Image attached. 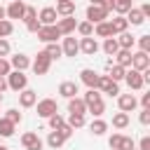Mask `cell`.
<instances>
[{
	"label": "cell",
	"mask_w": 150,
	"mask_h": 150,
	"mask_svg": "<svg viewBox=\"0 0 150 150\" xmlns=\"http://www.w3.org/2000/svg\"><path fill=\"white\" fill-rule=\"evenodd\" d=\"M5 77H7V87L14 89V91H21V89L28 87V77L23 75V70H9Z\"/></svg>",
	"instance_id": "cell-1"
},
{
	"label": "cell",
	"mask_w": 150,
	"mask_h": 150,
	"mask_svg": "<svg viewBox=\"0 0 150 150\" xmlns=\"http://www.w3.org/2000/svg\"><path fill=\"white\" fill-rule=\"evenodd\" d=\"M96 89L108 94V96H117L120 94V84L115 80H110V75H98V82H96Z\"/></svg>",
	"instance_id": "cell-2"
},
{
	"label": "cell",
	"mask_w": 150,
	"mask_h": 150,
	"mask_svg": "<svg viewBox=\"0 0 150 150\" xmlns=\"http://www.w3.org/2000/svg\"><path fill=\"white\" fill-rule=\"evenodd\" d=\"M59 38H61V33H59L56 23H52V26H40V30H38V40H42L45 45H47V42H56Z\"/></svg>",
	"instance_id": "cell-3"
},
{
	"label": "cell",
	"mask_w": 150,
	"mask_h": 150,
	"mask_svg": "<svg viewBox=\"0 0 150 150\" xmlns=\"http://www.w3.org/2000/svg\"><path fill=\"white\" fill-rule=\"evenodd\" d=\"M49 66H52V59H49L45 52H38L35 61L30 63V68H33V73H35V75H45V73L49 70Z\"/></svg>",
	"instance_id": "cell-4"
},
{
	"label": "cell",
	"mask_w": 150,
	"mask_h": 150,
	"mask_svg": "<svg viewBox=\"0 0 150 150\" xmlns=\"http://www.w3.org/2000/svg\"><path fill=\"white\" fill-rule=\"evenodd\" d=\"M108 14H110V12H108L105 7H101V5H89V7H87V21H91V23L105 21Z\"/></svg>",
	"instance_id": "cell-5"
},
{
	"label": "cell",
	"mask_w": 150,
	"mask_h": 150,
	"mask_svg": "<svg viewBox=\"0 0 150 150\" xmlns=\"http://www.w3.org/2000/svg\"><path fill=\"white\" fill-rule=\"evenodd\" d=\"M124 80H127V84H129V89H143V87H145V80H143V73H141V70H136V68H131V70H127V73H124Z\"/></svg>",
	"instance_id": "cell-6"
},
{
	"label": "cell",
	"mask_w": 150,
	"mask_h": 150,
	"mask_svg": "<svg viewBox=\"0 0 150 150\" xmlns=\"http://www.w3.org/2000/svg\"><path fill=\"white\" fill-rule=\"evenodd\" d=\"M54 112H59V105H56V101L54 98H42V101H38V115L40 117H49V115H54Z\"/></svg>",
	"instance_id": "cell-7"
},
{
	"label": "cell",
	"mask_w": 150,
	"mask_h": 150,
	"mask_svg": "<svg viewBox=\"0 0 150 150\" xmlns=\"http://www.w3.org/2000/svg\"><path fill=\"white\" fill-rule=\"evenodd\" d=\"M131 68H136V70H148L150 68V56H148V52H136V54H131Z\"/></svg>",
	"instance_id": "cell-8"
},
{
	"label": "cell",
	"mask_w": 150,
	"mask_h": 150,
	"mask_svg": "<svg viewBox=\"0 0 150 150\" xmlns=\"http://www.w3.org/2000/svg\"><path fill=\"white\" fill-rule=\"evenodd\" d=\"M21 145H23L26 150H42V141H40V136H38L35 131H26V134L21 136Z\"/></svg>",
	"instance_id": "cell-9"
},
{
	"label": "cell",
	"mask_w": 150,
	"mask_h": 150,
	"mask_svg": "<svg viewBox=\"0 0 150 150\" xmlns=\"http://www.w3.org/2000/svg\"><path fill=\"white\" fill-rule=\"evenodd\" d=\"M23 12H26V5H23L21 0H12L9 7H5L7 19H23Z\"/></svg>",
	"instance_id": "cell-10"
},
{
	"label": "cell",
	"mask_w": 150,
	"mask_h": 150,
	"mask_svg": "<svg viewBox=\"0 0 150 150\" xmlns=\"http://www.w3.org/2000/svg\"><path fill=\"white\" fill-rule=\"evenodd\" d=\"M80 52L87 54V56H94V54L98 52V42H96V38H94V35L82 38V40H80Z\"/></svg>",
	"instance_id": "cell-11"
},
{
	"label": "cell",
	"mask_w": 150,
	"mask_h": 150,
	"mask_svg": "<svg viewBox=\"0 0 150 150\" xmlns=\"http://www.w3.org/2000/svg\"><path fill=\"white\" fill-rule=\"evenodd\" d=\"M117 105H120L122 112H131V110L138 105V101H136L134 94H120V96H117Z\"/></svg>",
	"instance_id": "cell-12"
},
{
	"label": "cell",
	"mask_w": 150,
	"mask_h": 150,
	"mask_svg": "<svg viewBox=\"0 0 150 150\" xmlns=\"http://www.w3.org/2000/svg\"><path fill=\"white\" fill-rule=\"evenodd\" d=\"M75 26H77L75 16H61V19L56 21V28H59L61 35H70V33L75 30Z\"/></svg>",
	"instance_id": "cell-13"
},
{
	"label": "cell",
	"mask_w": 150,
	"mask_h": 150,
	"mask_svg": "<svg viewBox=\"0 0 150 150\" xmlns=\"http://www.w3.org/2000/svg\"><path fill=\"white\" fill-rule=\"evenodd\" d=\"M56 9L54 7H42L40 9V14H38V21L42 23V26H52V23H56Z\"/></svg>",
	"instance_id": "cell-14"
},
{
	"label": "cell",
	"mask_w": 150,
	"mask_h": 150,
	"mask_svg": "<svg viewBox=\"0 0 150 150\" xmlns=\"http://www.w3.org/2000/svg\"><path fill=\"white\" fill-rule=\"evenodd\" d=\"M19 103H21V108H33L38 103V94L33 89H21L19 91Z\"/></svg>",
	"instance_id": "cell-15"
},
{
	"label": "cell",
	"mask_w": 150,
	"mask_h": 150,
	"mask_svg": "<svg viewBox=\"0 0 150 150\" xmlns=\"http://www.w3.org/2000/svg\"><path fill=\"white\" fill-rule=\"evenodd\" d=\"M61 52H63V56H75V54L80 52V42H77L75 38H63Z\"/></svg>",
	"instance_id": "cell-16"
},
{
	"label": "cell",
	"mask_w": 150,
	"mask_h": 150,
	"mask_svg": "<svg viewBox=\"0 0 150 150\" xmlns=\"http://www.w3.org/2000/svg\"><path fill=\"white\" fill-rule=\"evenodd\" d=\"M66 141H68V138H66V136H63V134H61L59 129H52V131H49V136H47V145H49L52 150L61 148V145H63Z\"/></svg>",
	"instance_id": "cell-17"
},
{
	"label": "cell",
	"mask_w": 150,
	"mask_h": 150,
	"mask_svg": "<svg viewBox=\"0 0 150 150\" xmlns=\"http://www.w3.org/2000/svg\"><path fill=\"white\" fill-rule=\"evenodd\" d=\"M68 112H70V115H84V112H87L84 101H82V98H77V96L68 98Z\"/></svg>",
	"instance_id": "cell-18"
},
{
	"label": "cell",
	"mask_w": 150,
	"mask_h": 150,
	"mask_svg": "<svg viewBox=\"0 0 150 150\" xmlns=\"http://www.w3.org/2000/svg\"><path fill=\"white\" fill-rule=\"evenodd\" d=\"M94 35H96V38H112L115 33H112L110 21H98V23L94 26Z\"/></svg>",
	"instance_id": "cell-19"
},
{
	"label": "cell",
	"mask_w": 150,
	"mask_h": 150,
	"mask_svg": "<svg viewBox=\"0 0 150 150\" xmlns=\"http://www.w3.org/2000/svg\"><path fill=\"white\" fill-rule=\"evenodd\" d=\"M115 63L117 66H122V68H129L131 66V49H117L115 52Z\"/></svg>",
	"instance_id": "cell-20"
},
{
	"label": "cell",
	"mask_w": 150,
	"mask_h": 150,
	"mask_svg": "<svg viewBox=\"0 0 150 150\" xmlns=\"http://www.w3.org/2000/svg\"><path fill=\"white\" fill-rule=\"evenodd\" d=\"M9 66H12L14 70H26V68L30 66V59H28L26 54H14V56L9 59Z\"/></svg>",
	"instance_id": "cell-21"
},
{
	"label": "cell",
	"mask_w": 150,
	"mask_h": 150,
	"mask_svg": "<svg viewBox=\"0 0 150 150\" xmlns=\"http://www.w3.org/2000/svg\"><path fill=\"white\" fill-rule=\"evenodd\" d=\"M80 80L89 87V89H96V82H98V73H94L91 68H84L82 73H80Z\"/></svg>",
	"instance_id": "cell-22"
},
{
	"label": "cell",
	"mask_w": 150,
	"mask_h": 150,
	"mask_svg": "<svg viewBox=\"0 0 150 150\" xmlns=\"http://www.w3.org/2000/svg\"><path fill=\"white\" fill-rule=\"evenodd\" d=\"M56 14L59 16H73L75 14V2L73 0H66V2H56Z\"/></svg>",
	"instance_id": "cell-23"
},
{
	"label": "cell",
	"mask_w": 150,
	"mask_h": 150,
	"mask_svg": "<svg viewBox=\"0 0 150 150\" xmlns=\"http://www.w3.org/2000/svg\"><path fill=\"white\" fill-rule=\"evenodd\" d=\"M127 21L131 23V26H141L143 21H145V16H143V12L138 9V7H131V9H127Z\"/></svg>",
	"instance_id": "cell-24"
},
{
	"label": "cell",
	"mask_w": 150,
	"mask_h": 150,
	"mask_svg": "<svg viewBox=\"0 0 150 150\" xmlns=\"http://www.w3.org/2000/svg\"><path fill=\"white\" fill-rule=\"evenodd\" d=\"M110 26H112V33L117 35V33H124V30L129 28V21H127L124 14H117L115 19H110Z\"/></svg>",
	"instance_id": "cell-25"
},
{
	"label": "cell",
	"mask_w": 150,
	"mask_h": 150,
	"mask_svg": "<svg viewBox=\"0 0 150 150\" xmlns=\"http://www.w3.org/2000/svg\"><path fill=\"white\" fill-rule=\"evenodd\" d=\"M105 66H108V75H110V80H115V82L124 80V73H127V68H122V66H117V63H112V61H108Z\"/></svg>",
	"instance_id": "cell-26"
},
{
	"label": "cell",
	"mask_w": 150,
	"mask_h": 150,
	"mask_svg": "<svg viewBox=\"0 0 150 150\" xmlns=\"http://www.w3.org/2000/svg\"><path fill=\"white\" fill-rule=\"evenodd\" d=\"M59 94H61L63 98L77 96V82H61V84H59Z\"/></svg>",
	"instance_id": "cell-27"
},
{
	"label": "cell",
	"mask_w": 150,
	"mask_h": 150,
	"mask_svg": "<svg viewBox=\"0 0 150 150\" xmlns=\"http://www.w3.org/2000/svg\"><path fill=\"white\" fill-rule=\"evenodd\" d=\"M89 131H91L94 136H103V134L108 131V122H105V120H101V117H96V120H91Z\"/></svg>",
	"instance_id": "cell-28"
},
{
	"label": "cell",
	"mask_w": 150,
	"mask_h": 150,
	"mask_svg": "<svg viewBox=\"0 0 150 150\" xmlns=\"http://www.w3.org/2000/svg\"><path fill=\"white\" fill-rule=\"evenodd\" d=\"M117 35H120V38H115V40H117V45H120L122 49H131V47H134L136 38H134L129 30H124V33H117Z\"/></svg>",
	"instance_id": "cell-29"
},
{
	"label": "cell",
	"mask_w": 150,
	"mask_h": 150,
	"mask_svg": "<svg viewBox=\"0 0 150 150\" xmlns=\"http://www.w3.org/2000/svg\"><path fill=\"white\" fill-rule=\"evenodd\" d=\"M112 127L115 129H127L129 127V112H122V110L115 112L112 115Z\"/></svg>",
	"instance_id": "cell-30"
},
{
	"label": "cell",
	"mask_w": 150,
	"mask_h": 150,
	"mask_svg": "<svg viewBox=\"0 0 150 150\" xmlns=\"http://www.w3.org/2000/svg\"><path fill=\"white\" fill-rule=\"evenodd\" d=\"M14 129H16L14 122H9L7 117H0V136H2V138H9V136L14 134Z\"/></svg>",
	"instance_id": "cell-31"
},
{
	"label": "cell",
	"mask_w": 150,
	"mask_h": 150,
	"mask_svg": "<svg viewBox=\"0 0 150 150\" xmlns=\"http://www.w3.org/2000/svg\"><path fill=\"white\" fill-rule=\"evenodd\" d=\"M120 49V45H117V40H115V35L112 38H105L103 40V52L108 54V56H115V52Z\"/></svg>",
	"instance_id": "cell-32"
},
{
	"label": "cell",
	"mask_w": 150,
	"mask_h": 150,
	"mask_svg": "<svg viewBox=\"0 0 150 150\" xmlns=\"http://www.w3.org/2000/svg\"><path fill=\"white\" fill-rule=\"evenodd\" d=\"M45 54L54 61V59H59V56H63V52H61V45H56V42H47V47H45Z\"/></svg>",
	"instance_id": "cell-33"
},
{
	"label": "cell",
	"mask_w": 150,
	"mask_h": 150,
	"mask_svg": "<svg viewBox=\"0 0 150 150\" xmlns=\"http://www.w3.org/2000/svg\"><path fill=\"white\" fill-rule=\"evenodd\" d=\"M75 30H77L82 38H87V35H94V23H91V21H80V23L75 26Z\"/></svg>",
	"instance_id": "cell-34"
},
{
	"label": "cell",
	"mask_w": 150,
	"mask_h": 150,
	"mask_svg": "<svg viewBox=\"0 0 150 150\" xmlns=\"http://www.w3.org/2000/svg\"><path fill=\"white\" fill-rule=\"evenodd\" d=\"M82 101H84V105L89 108V105H94L96 101H101V91H98V89H89V91L84 94V98H82Z\"/></svg>",
	"instance_id": "cell-35"
},
{
	"label": "cell",
	"mask_w": 150,
	"mask_h": 150,
	"mask_svg": "<svg viewBox=\"0 0 150 150\" xmlns=\"http://www.w3.org/2000/svg\"><path fill=\"white\" fill-rule=\"evenodd\" d=\"M14 30V23L9 19H0V38H9Z\"/></svg>",
	"instance_id": "cell-36"
},
{
	"label": "cell",
	"mask_w": 150,
	"mask_h": 150,
	"mask_svg": "<svg viewBox=\"0 0 150 150\" xmlns=\"http://www.w3.org/2000/svg\"><path fill=\"white\" fill-rule=\"evenodd\" d=\"M87 112H91L94 117H101V115L105 112V103H103V98H101V101H96L94 105H89V108H87Z\"/></svg>",
	"instance_id": "cell-37"
},
{
	"label": "cell",
	"mask_w": 150,
	"mask_h": 150,
	"mask_svg": "<svg viewBox=\"0 0 150 150\" xmlns=\"http://www.w3.org/2000/svg\"><path fill=\"white\" fill-rule=\"evenodd\" d=\"M112 9H115L117 14H127V9H131V0H115Z\"/></svg>",
	"instance_id": "cell-38"
},
{
	"label": "cell",
	"mask_w": 150,
	"mask_h": 150,
	"mask_svg": "<svg viewBox=\"0 0 150 150\" xmlns=\"http://www.w3.org/2000/svg\"><path fill=\"white\" fill-rule=\"evenodd\" d=\"M47 120H49V127H52V129H61V127L66 124V120H63V117H61L59 112H54V115H49Z\"/></svg>",
	"instance_id": "cell-39"
},
{
	"label": "cell",
	"mask_w": 150,
	"mask_h": 150,
	"mask_svg": "<svg viewBox=\"0 0 150 150\" xmlns=\"http://www.w3.org/2000/svg\"><path fill=\"white\" fill-rule=\"evenodd\" d=\"M68 124H70L73 129L84 127V115H70V117H68Z\"/></svg>",
	"instance_id": "cell-40"
},
{
	"label": "cell",
	"mask_w": 150,
	"mask_h": 150,
	"mask_svg": "<svg viewBox=\"0 0 150 150\" xmlns=\"http://www.w3.org/2000/svg\"><path fill=\"white\" fill-rule=\"evenodd\" d=\"M5 117H7V120H9V122H14V124H19V122H21V112H19V110H16V108H9V110H7V115H5Z\"/></svg>",
	"instance_id": "cell-41"
},
{
	"label": "cell",
	"mask_w": 150,
	"mask_h": 150,
	"mask_svg": "<svg viewBox=\"0 0 150 150\" xmlns=\"http://www.w3.org/2000/svg\"><path fill=\"white\" fill-rule=\"evenodd\" d=\"M120 150H136V143H134V138H129V136H122Z\"/></svg>",
	"instance_id": "cell-42"
},
{
	"label": "cell",
	"mask_w": 150,
	"mask_h": 150,
	"mask_svg": "<svg viewBox=\"0 0 150 150\" xmlns=\"http://www.w3.org/2000/svg\"><path fill=\"white\" fill-rule=\"evenodd\" d=\"M9 52H12V45H9V40H7V38H0V56L5 59Z\"/></svg>",
	"instance_id": "cell-43"
},
{
	"label": "cell",
	"mask_w": 150,
	"mask_h": 150,
	"mask_svg": "<svg viewBox=\"0 0 150 150\" xmlns=\"http://www.w3.org/2000/svg\"><path fill=\"white\" fill-rule=\"evenodd\" d=\"M120 143H122V134H112V136L108 138V145H110L112 150H120Z\"/></svg>",
	"instance_id": "cell-44"
},
{
	"label": "cell",
	"mask_w": 150,
	"mask_h": 150,
	"mask_svg": "<svg viewBox=\"0 0 150 150\" xmlns=\"http://www.w3.org/2000/svg\"><path fill=\"white\" fill-rule=\"evenodd\" d=\"M138 47H141V52H150V35H141L138 38Z\"/></svg>",
	"instance_id": "cell-45"
},
{
	"label": "cell",
	"mask_w": 150,
	"mask_h": 150,
	"mask_svg": "<svg viewBox=\"0 0 150 150\" xmlns=\"http://www.w3.org/2000/svg\"><path fill=\"white\" fill-rule=\"evenodd\" d=\"M40 26H42V23H40L38 19H30V21H26V28H28L30 33H38V30H40Z\"/></svg>",
	"instance_id": "cell-46"
},
{
	"label": "cell",
	"mask_w": 150,
	"mask_h": 150,
	"mask_svg": "<svg viewBox=\"0 0 150 150\" xmlns=\"http://www.w3.org/2000/svg\"><path fill=\"white\" fill-rule=\"evenodd\" d=\"M30 19H38L35 7H26V12H23V21H30Z\"/></svg>",
	"instance_id": "cell-47"
},
{
	"label": "cell",
	"mask_w": 150,
	"mask_h": 150,
	"mask_svg": "<svg viewBox=\"0 0 150 150\" xmlns=\"http://www.w3.org/2000/svg\"><path fill=\"white\" fill-rule=\"evenodd\" d=\"M138 120H141V124H150V108H143L141 115H138Z\"/></svg>",
	"instance_id": "cell-48"
},
{
	"label": "cell",
	"mask_w": 150,
	"mask_h": 150,
	"mask_svg": "<svg viewBox=\"0 0 150 150\" xmlns=\"http://www.w3.org/2000/svg\"><path fill=\"white\" fill-rule=\"evenodd\" d=\"M9 70H12V66H9V61H5V59H2V56H0V75H2V77H5V75H7V73H9Z\"/></svg>",
	"instance_id": "cell-49"
},
{
	"label": "cell",
	"mask_w": 150,
	"mask_h": 150,
	"mask_svg": "<svg viewBox=\"0 0 150 150\" xmlns=\"http://www.w3.org/2000/svg\"><path fill=\"white\" fill-rule=\"evenodd\" d=\"M59 131H61V134H63V136H66V138H70V136H73V131H75V129H73V127H70V124H68V122H66V124H63V127H61V129H59Z\"/></svg>",
	"instance_id": "cell-50"
},
{
	"label": "cell",
	"mask_w": 150,
	"mask_h": 150,
	"mask_svg": "<svg viewBox=\"0 0 150 150\" xmlns=\"http://www.w3.org/2000/svg\"><path fill=\"white\" fill-rule=\"evenodd\" d=\"M138 150H150V136H143V138H141Z\"/></svg>",
	"instance_id": "cell-51"
},
{
	"label": "cell",
	"mask_w": 150,
	"mask_h": 150,
	"mask_svg": "<svg viewBox=\"0 0 150 150\" xmlns=\"http://www.w3.org/2000/svg\"><path fill=\"white\" fill-rule=\"evenodd\" d=\"M138 9H141V12H143V16H145V19H148V16H150V2H145V5H141V7H138Z\"/></svg>",
	"instance_id": "cell-52"
},
{
	"label": "cell",
	"mask_w": 150,
	"mask_h": 150,
	"mask_svg": "<svg viewBox=\"0 0 150 150\" xmlns=\"http://www.w3.org/2000/svg\"><path fill=\"white\" fill-rule=\"evenodd\" d=\"M141 105L143 108H150V94H143L141 96Z\"/></svg>",
	"instance_id": "cell-53"
},
{
	"label": "cell",
	"mask_w": 150,
	"mask_h": 150,
	"mask_svg": "<svg viewBox=\"0 0 150 150\" xmlns=\"http://www.w3.org/2000/svg\"><path fill=\"white\" fill-rule=\"evenodd\" d=\"M98 5H101V7H105V9L110 12V9H112V5H115V0H101Z\"/></svg>",
	"instance_id": "cell-54"
},
{
	"label": "cell",
	"mask_w": 150,
	"mask_h": 150,
	"mask_svg": "<svg viewBox=\"0 0 150 150\" xmlns=\"http://www.w3.org/2000/svg\"><path fill=\"white\" fill-rule=\"evenodd\" d=\"M5 89H7V80L0 75V91H5Z\"/></svg>",
	"instance_id": "cell-55"
},
{
	"label": "cell",
	"mask_w": 150,
	"mask_h": 150,
	"mask_svg": "<svg viewBox=\"0 0 150 150\" xmlns=\"http://www.w3.org/2000/svg\"><path fill=\"white\" fill-rule=\"evenodd\" d=\"M5 16H7V14H5V7L0 5V19H5Z\"/></svg>",
	"instance_id": "cell-56"
},
{
	"label": "cell",
	"mask_w": 150,
	"mask_h": 150,
	"mask_svg": "<svg viewBox=\"0 0 150 150\" xmlns=\"http://www.w3.org/2000/svg\"><path fill=\"white\" fill-rule=\"evenodd\" d=\"M98 2H101V0H89V5H98Z\"/></svg>",
	"instance_id": "cell-57"
},
{
	"label": "cell",
	"mask_w": 150,
	"mask_h": 150,
	"mask_svg": "<svg viewBox=\"0 0 150 150\" xmlns=\"http://www.w3.org/2000/svg\"><path fill=\"white\" fill-rule=\"evenodd\" d=\"M0 150H9V148H7V145H0Z\"/></svg>",
	"instance_id": "cell-58"
},
{
	"label": "cell",
	"mask_w": 150,
	"mask_h": 150,
	"mask_svg": "<svg viewBox=\"0 0 150 150\" xmlns=\"http://www.w3.org/2000/svg\"><path fill=\"white\" fill-rule=\"evenodd\" d=\"M56 2H66V0H56Z\"/></svg>",
	"instance_id": "cell-59"
},
{
	"label": "cell",
	"mask_w": 150,
	"mask_h": 150,
	"mask_svg": "<svg viewBox=\"0 0 150 150\" xmlns=\"http://www.w3.org/2000/svg\"><path fill=\"white\" fill-rule=\"evenodd\" d=\"M0 101H2V91H0Z\"/></svg>",
	"instance_id": "cell-60"
}]
</instances>
